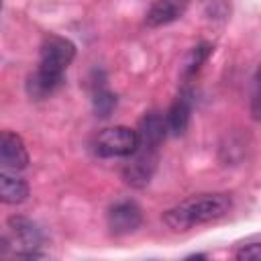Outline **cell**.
Returning a JSON list of instances; mask_svg holds the SVG:
<instances>
[{
	"instance_id": "9c48e42d",
	"label": "cell",
	"mask_w": 261,
	"mask_h": 261,
	"mask_svg": "<svg viewBox=\"0 0 261 261\" xmlns=\"http://www.w3.org/2000/svg\"><path fill=\"white\" fill-rule=\"evenodd\" d=\"M192 94L190 92H181L175 102L171 104V108L165 114V126L171 135H184L188 124H190V116H192Z\"/></svg>"
},
{
	"instance_id": "7c38bea8",
	"label": "cell",
	"mask_w": 261,
	"mask_h": 261,
	"mask_svg": "<svg viewBox=\"0 0 261 261\" xmlns=\"http://www.w3.org/2000/svg\"><path fill=\"white\" fill-rule=\"evenodd\" d=\"M116 106V96L108 90H98L94 96V110L98 116H108Z\"/></svg>"
},
{
	"instance_id": "ba28073f",
	"label": "cell",
	"mask_w": 261,
	"mask_h": 261,
	"mask_svg": "<svg viewBox=\"0 0 261 261\" xmlns=\"http://www.w3.org/2000/svg\"><path fill=\"white\" fill-rule=\"evenodd\" d=\"M190 0H153L147 10L145 22L149 27H163L177 18H181L188 10Z\"/></svg>"
},
{
	"instance_id": "7a4b0ae2",
	"label": "cell",
	"mask_w": 261,
	"mask_h": 261,
	"mask_svg": "<svg viewBox=\"0 0 261 261\" xmlns=\"http://www.w3.org/2000/svg\"><path fill=\"white\" fill-rule=\"evenodd\" d=\"M230 208L232 200L228 194H198L169 208L163 214V220L173 230H188L224 218Z\"/></svg>"
},
{
	"instance_id": "5bb4252c",
	"label": "cell",
	"mask_w": 261,
	"mask_h": 261,
	"mask_svg": "<svg viewBox=\"0 0 261 261\" xmlns=\"http://www.w3.org/2000/svg\"><path fill=\"white\" fill-rule=\"evenodd\" d=\"M259 255H261V251H259V245L257 243H251V245H245V247H241L239 251H237V257L239 259H259Z\"/></svg>"
},
{
	"instance_id": "3957f363",
	"label": "cell",
	"mask_w": 261,
	"mask_h": 261,
	"mask_svg": "<svg viewBox=\"0 0 261 261\" xmlns=\"http://www.w3.org/2000/svg\"><path fill=\"white\" fill-rule=\"evenodd\" d=\"M137 130L122 124L104 128L94 141V149L100 157H128L137 151Z\"/></svg>"
},
{
	"instance_id": "8992f818",
	"label": "cell",
	"mask_w": 261,
	"mask_h": 261,
	"mask_svg": "<svg viewBox=\"0 0 261 261\" xmlns=\"http://www.w3.org/2000/svg\"><path fill=\"white\" fill-rule=\"evenodd\" d=\"M29 165V151L24 141L12 130H0V167L22 171Z\"/></svg>"
},
{
	"instance_id": "277c9868",
	"label": "cell",
	"mask_w": 261,
	"mask_h": 261,
	"mask_svg": "<svg viewBox=\"0 0 261 261\" xmlns=\"http://www.w3.org/2000/svg\"><path fill=\"white\" fill-rule=\"evenodd\" d=\"M159 161V151H145V149H137L133 155H128V163L122 169V177L126 184L135 186V188H143L149 184V179L155 173Z\"/></svg>"
},
{
	"instance_id": "30bf717a",
	"label": "cell",
	"mask_w": 261,
	"mask_h": 261,
	"mask_svg": "<svg viewBox=\"0 0 261 261\" xmlns=\"http://www.w3.org/2000/svg\"><path fill=\"white\" fill-rule=\"evenodd\" d=\"M29 196V184L16 175V171L0 167V202L4 204H20Z\"/></svg>"
},
{
	"instance_id": "52a82bcc",
	"label": "cell",
	"mask_w": 261,
	"mask_h": 261,
	"mask_svg": "<svg viewBox=\"0 0 261 261\" xmlns=\"http://www.w3.org/2000/svg\"><path fill=\"white\" fill-rule=\"evenodd\" d=\"M137 137H139V145L137 149H145V151H159L161 143L167 137V126H165V116H161L159 112H149L141 118L139 128H137Z\"/></svg>"
},
{
	"instance_id": "4fadbf2b",
	"label": "cell",
	"mask_w": 261,
	"mask_h": 261,
	"mask_svg": "<svg viewBox=\"0 0 261 261\" xmlns=\"http://www.w3.org/2000/svg\"><path fill=\"white\" fill-rule=\"evenodd\" d=\"M210 51H212V47H210V45H206V43H204V45L194 47V49H192V53H190V59H188V63H186V73H188V75L196 73V71L200 69V65L208 59Z\"/></svg>"
},
{
	"instance_id": "5b68a950",
	"label": "cell",
	"mask_w": 261,
	"mask_h": 261,
	"mask_svg": "<svg viewBox=\"0 0 261 261\" xmlns=\"http://www.w3.org/2000/svg\"><path fill=\"white\" fill-rule=\"evenodd\" d=\"M143 224V212L133 200H120L108 210V228L112 234H130Z\"/></svg>"
},
{
	"instance_id": "9a60e30c",
	"label": "cell",
	"mask_w": 261,
	"mask_h": 261,
	"mask_svg": "<svg viewBox=\"0 0 261 261\" xmlns=\"http://www.w3.org/2000/svg\"><path fill=\"white\" fill-rule=\"evenodd\" d=\"M6 249H8L6 241H2V239H0V255H4V253H6Z\"/></svg>"
},
{
	"instance_id": "6da1fadb",
	"label": "cell",
	"mask_w": 261,
	"mask_h": 261,
	"mask_svg": "<svg viewBox=\"0 0 261 261\" xmlns=\"http://www.w3.org/2000/svg\"><path fill=\"white\" fill-rule=\"evenodd\" d=\"M75 57V45L59 35H49L41 43L39 65L27 82V92L33 98H45L53 94L61 82L67 65Z\"/></svg>"
},
{
	"instance_id": "8fae6325",
	"label": "cell",
	"mask_w": 261,
	"mask_h": 261,
	"mask_svg": "<svg viewBox=\"0 0 261 261\" xmlns=\"http://www.w3.org/2000/svg\"><path fill=\"white\" fill-rule=\"evenodd\" d=\"M10 224H12L14 232L20 237L22 245L29 249L27 253H20V255H22V257H41L37 251H31V249L39 247V243H41V230H39L31 220H27V218H22V216L10 218Z\"/></svg>"
}]
</instances>
